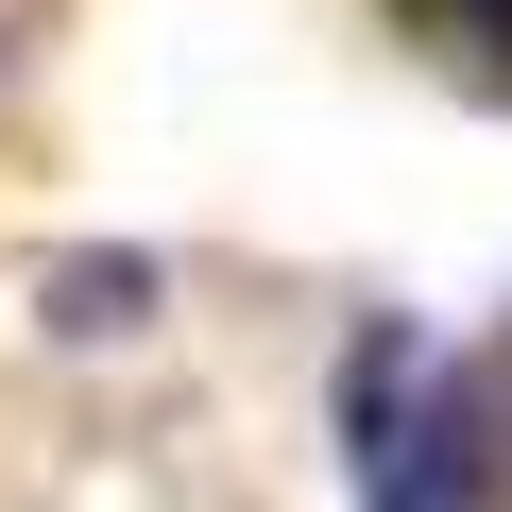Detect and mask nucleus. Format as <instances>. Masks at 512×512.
<instances>
[{"label":"nucleus","mask_w":512,"mask_h":512,"mask_svg":"<svg viewBox=\"0 0 512 512\" xmlns=\"http://www.w3.org/2000/svg\"><path fill=\"white\" fill-rule=\"evenodd\" d=\"M427 18H444V35H478V52L512 69V0H427Z\"/></svg>","instance_id":"nucleus-2"},{"label":"nucleus","mask_w":512,"mask_h":512,"mask_svg":"<svg viewBox=\"0 0 512 512\" xmlns=\"http://www.w3.org/2000/svg\"><path fill=\"white\" fill-rule=\"evenodd\" d=\"M342 444H359V495H376V512H478L461 393H444L410 342H359V359H342Z\"/></svg>","instance_id":"nucleus-1"}]
</instances>
